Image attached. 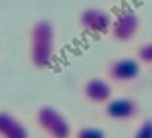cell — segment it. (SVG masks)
<instances>
[{"label": "cell", "instance_id": "6da1fadb", "mask_svg": "<svg viewBox=\"0 0 152 138\" xmlns=\"http://www.w3.org/2000/svg\"><path fill=\"white\" fill-rule=\"evenodd\" d=\"M28 59L37 69H47L55 59V29L49 21H37L28 34Z\"/></svg>", "mask_w": 152, "mask_h": 138}, {"label": "cell", "instance_id": "7a4b0ae2", "mask_svg": "<svg viewBox=\"0 0 152 138\" xmlns=\"http://www.w3.org/2000/svg\"><path fill=\"white\" fill-rule=\"evenodd\" d=\"M142 29V18L136 10H122L112 16V24L107 34L116 43H132Z\"/></svg>", "mask_w": 152, "mask_h": 138}, {"label": "cell", "instance_id": "3957f363", "mask_svg": "<svg viewBox=\"0 0 152 138\" xmlns=\"http://www.w3.org/2000/svg\"><path fill=\"white\" fill-rule=\"evenodd\" d=\"M37 124L51 138H71V124L59 110L43 106L37 110Z\"/></svg>", "mask_w": 152, "mask_h": 138}, {"label": "cell", "instance_id": "277c9868", "mask_svg": "<svg viewBox=\"0 0 152 138\" xmlns=\"http://www.w3.org/2000/svg\"><path fill=\"white\" fill-rule=\"evenodd\" d=\"M105 73H107V81H114V83H130V81H136L140 77L142 65L136 57H118V59L107 63Z\"/></svg>", "mask_w": 152, "mask_h": 138}, {"label": "cell", "instance_id": "5b68a950", "mask_svg": "<svg viewBox=\"0 0 152 138\" xmlns=\"http://www.w3.org/2000/svg\"><path fill=\"white\" fill-rule=\"evenodd\" d=\"M79 26H81L85 33L91 34H104L110 31V24H112V14L110 12L102 10V8H83L79 12Z\"/></svg>", "mask_w": 152, "mask_h": 138}, {"label": "cell", "instance_id": "8992f818", "mask_svg": "<svg viewBox=\"0 0 152 138\" xmlns=\"http://www.w3.org/2000/svg\"><path fill=\"white\" fill-rule=\"evenodd\" d=\"M104 112L110 120L128 122V120H132V118L138 116L140 108H138V104L134 102L132 98H112L110 102H105Z\"/></svg>", "mask_w": 152, "mask_h": 138}, {"label": "cell", "instance_id": "52a82bcc", "mask_svg": "<svg viewBox=\"0 0 152 138\" xmlns=\"http://www.w3.org/2000/svg\"><path fill=\"white\" fill-rule=\"evenodd\" d=\"M112 85L104 77H91L83 83V95L91 104H105L112 100Z\"/></svg>", "mask_w": 152, "mask_h": 138}, {"label": "cell", "instance_id": "ba28073f", "mask_svg": "<svg viewBox=\"0 0 152 138\" xmlns=\"http://www.w3.org/2000/svg\"><path fill=\"white\" fill-rule=\"evenodd\" d=\"M0 138H28V130L10 112H0Z\"/></svg>", "mask_w": 152, "mask_h": 138}, {"label": "cell", "instance_id": "9c48e42d", "mask_svg": "<svg viewBox=\"0 0 152 138\" xmlns=\"http://www.w3.org/2000/svg\"><path fill=\"white\" fill-rule=\"evenodd\" d=\"M136 59L140 61V65H148L152 67V41H146V43H142L138 49H136Z\"/></svg>", "mask_w": 152, "mask_h": 138}, {"label": "cell", "instance_id": "30bf717a", "mask_svg": "<svg viewBox=\"0 0 152 138\" xmlns=\"http://www.w3.org/2000/svg\"><path fill=\"white\" fill-rule=\"evenodd\" d=\"M75 138H105V132L102 128H95V126H85L79 128Z\"/></svg>", "mask_w": 152, "mask_h": 138}, {"label": "cell", "instance_id": "8fae6325", "mask_svg": "<svg viewBox=\"0 0 152 138\" xmlns=\"http://www.w3.org/2000/svg\"><path fill=\"white\" fill-rule=\"evenodd\" d=\"M132 138H152V120H144L140 126L136 128Z\"/></svg>", "mask_w": 152, "mask_h": 138}]
</instances>
